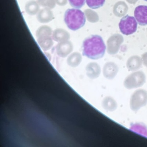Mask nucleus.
Segmentation results:
<instances>
[{
  "label": "nucleus",
  "mask_w": 147,
  "mask_h": 147,
  "mask_svg": "<svg viewBox=\"0 0 147 147\" xmlns=\"http://www.w3.org/2000/svg\"><path fill=\"white\" fill-rule=\"evenodd\" d=\"M56 3L60 6H64L67 4L68 0H55Z\"/></svg>",
  "instance_id": "412c9836"
},
{
  "label": "nucleus",
  "mask_w": 147,
  "mask_h": 147,
  "mask_svg": "<svg viewBox=\"0 0 147 147\" xmlns=\"http://www.w3.org/2000/svg\"><path fill=\"white\" fill-rule=\"evenodd\" d=\"M64 20L69 29L75 31L85 25L86 15L84 12L79 9H68L65 12Z\"/></svg>",
  "instance_id": "f03ea898"
},
{
  "label": "nucleus",
  "mask_w": 147,
  "mask_h": 147,
  "mask_svg": "<svg viewBox=\"0 0 147 147\" xmlns=\"http://www.w3.org/2000/svg\"><path fill=\"white\" fill-rule=\"evenodd\" d=\"M146 80V75L143 72L135 71L125 78L123 85L126 89L129 90L138 88L144 85Z\"/></svg>",
  "instance_id": "7ed1b4c3"
},
{
  "label": "nucleus",
  "mask_w": 147,
  "mask_h": 147,
  "mask_svg": "<svg viewBox=\"0 0 147 147\" xmlns=\"http://www.w3.org/2000/svg\"><path fill=\"white\" fill-rule=\"evenodd\" d=\"M103 108L107 111L113 112L117 108V103L115 99L111 96H107L103 99L102 102Z\"/></svg>",
  "instance_id": "ddd939ff"
},
{
  "label": "nucleus",
  "mask_w": 147,
  "mask_h": 147,
  "mask_svg": "<svg viewBox=\"0 0 147 147\" xmlns=\"http://www.w3.org/2000/svg\"><path fill=\"white\" fill-rule=\"evenodd\" d=\"M69 4L72 7L80 9L85 5L86 0H68Z\"/></svg>",
  "instance_id": "aec40b11"
},
{
  "label": "nucleus",
  "mask_w": 147,
  "mask_h": 147,
  "mask_svg": "<svg viewBox=\"0 0 147 147\" xmlns=\"http://www.w3.org/2000/svg\"><path fill=\"white\" fill-rule=\"evenodd\" d=\"M134 16L138 24L147 25V6L139 5L135 8Z\"/></svg>",
  "instance_id": "423d86ee"
},
{
  "label": "nucleus",
  "mask_w": 147,
  "mask_h": 147,
  "mask_svg": "<svg viewBox=\"0 0 147 147\" xmlns=\"http://www.w3.org/2000/svg\"><path fill=\"white\" fill-rule=\"evenodd\" d=\"M142 62L140 59L137 57H133L129 59L126 63V67L131 71H136L141 68Z\"/></svg>",
  "instance_id": "2eb2a0df"
},
{
  "label": "nucleus",
  "mask_w": 147,
  "mask_h": 147,
  "mask_svg": "<svg viewBox=\"0 0 147 147\" xmlns=\"http://www.w3.org/2000/svg\"><path fill=\"white\" fill-rule=\"evenodd\" d=\"M25 10L29 15L34 16L37 14L39 11V5L36 1H30L26 4Z\"/></svg>",
  "instance_id": "4468645a"
},
{
  "label": "nucleus",
  "mask_w": 147,
  "mask_h": 147,
  "mask_svg": "<svg viewBox=\"0 0 147 147\" xmlns=\"http://www.w3.org/2000/svg\"><path fill=\"white\" fill-rule=\"evenodd\" d=\"M73 44L70 41L61 42L57 45V53L59 56L65 57L73 51Z\"/></svg>",
  "instance_id": "6e6552de"
},
{
  "label": "nucleus",
  "mask_w": 147,
  "mask_h": 147,
  "mask_svg": "<svg viewBox=\"0 0 147 147\" xmlns=\"http://www.w3.org/2000/svg\"><path fill=\"white\" fill-rule=\"evenodd\" d=\"M119 26L122 34L129 36L136 31L138 22L135 18L127 15L121 19Z\"/></svg>",
  "instance_id": "39448f33"
},
{
  "label": "nucleus",
  "mask_w": 147,
  "mask_h": 147,
  "mask_svg": "<svg viewBox=\"0 0 147 147\" xmlns=\"http://www.w3.org/2000/svg\"><path fill=\"white\" fill-rule=\"evenodd\" d=\"M52 38L54 41L61 42L68 41L70 38V34L66 30L62 29H57L53 32Z\"/></svg>",
  "instance_id": "9d476101"
},
{
  "label": "nucleus",
  "mask_w": 147,
  "mask_h": 147,
  "mask_svg": "<svg viewBox=\"0 0 147 147\" xmlns=\"http://www.w3.org/2000/svg\"><path fill=\"white\" fill-rule=\"evenodd\" d=\"M37 38V42L41 49L45 51L51 49L54 45L52 36H44Z\"/></svg>",
  "instance_id": "f8f14e48"
},
{
  "label": "nucleus",
  "mask_w": 147,
  "mask_h": 147,
  "mask_svg": "<svg viewBox=\"0 0 147 147\" xmlns=\"http://www.w3.org/2000/svg\"><path fill=\"white\" fill-rule=\"evenodd\" d=\"M144 1H147V0H144Z\"/></svg>",
  "instance_id": "5701e85b"
},
{
  "label": "nucleus",
  "mask_w": 147,
  "mask_h": 147,
  "mask_svg": "<svg viewBox=\"0 0 147 147\" xmlns=\"http://www.w3.org/2000/svg\"><path fill=\"white\" fill-rule=\"evenodd\" d=\"M53 32L52 29L48 26H40L36 31V36L37 38L44 36H52Z\"/></svg>",
  "instance_id": "f3484780"
},
{
  "label": "nucleus",
  "mask_w": 147,
  "mask_h": 147,
  "mask_svg": "<svg viewBox=\"0 0 147 147\" xmlns=\"http://www.w3.org/2000/svg\"><path fill=\"white\" fill-rule=\"evenodd\" d=\"M147 104V91L144 89L136 90L131 96L130 107L135 112L138 111Z\"/></svg>",
  "instance_id": "20e7f679"
},
{
  "label": "nucleus",
  "mask_w": 147,
  "mask_h": 147,
  "mask_svg": "<svg viewBox=\"0 0 147 147\" xmlns=\"http://www.w3.org/2000/svg\"><path fill=\"white\" fill-rule=\"evenodd\" d=\"M86 73L88 76L91 79H96L101 73L100 66L96 63H91L87 66Z\"/></svg>",
  "instance_id": "9b49d317"
},
{
  "label": "nucleus",
  "mask_w": 147,
  "mask_h": 147,
  "mask_svg": "<svg viewBox=\"0 0 147 147\" xmlns=\"http://www.w3.org/2000/svg\"><path fill=\"white\" fill-rule=\"evenodd\" d=\"M143 63L144 64V66L147 68V56H145L144 57L143 59Z\"/></svg>",
  "instance_id": "4be33fe9"
},
{
  "label": "nucleus",
  "mask_w": 147,
  "mask_h": 147,
  "mask_svg": "<svg viewBox=\"0 0 147 147\" xmlns=\"http://www.w3.org/2000/svg\"><path fill=\"white\" fill-rule=\"evenodd\" d=\"M86 2L91 9H97L104 5L105 0H86Z\"/></svg>",
  "instance_id": "a211bd4d"
},
{
  "label": "nucleus",
  "mask_w": 147,
  "mask_h": 147,
  "mask_svg": "<svg viewBox=\"0 0 147 147\" xmlns=\"http://www.w3.org/2000/svg\"><path fill=\"white\" fill-rule=\"evenodd\" d=\"M54 18L53 12L51 9L44 8L41 9L37 14V19L39 23L47 24L52 20Z\"/></svg>",
  "instance_id": "1a4fd4ad"
},
{
  "label": "nucleus",
  "mask_w": 147,
  "mask_h": 147,
  "mask_svg": "<svg viewBox=\"0 0 147 147\" xmlns=\"http://www.w3.org/2000/svg\"><path fill=\"white\" fill-rule=\"evenodd\" d=\"M106 46L100 36L93 35L84 39L82 44V54L92 60H98L103 57Z\"/></svg>",
  "instance_id": "f257e3e1"
},
{
  "label": "nucleus",
  "mask_w": 147,
  "mask_h": 147,
  "mask_svg": "<svg viewBox=\"0 0 147 147\" xmlns=\"http://www.w3.org/2000/svg\"><path fill=\"white\" fill-rule=\"evenodd\" d=\"M119 70L118 66L116 63L109 62L106 63L103 67V75L108 80H113L117 74Z\"/></svg>",
  "instance_id": "0eeeda50"
},
{
  "label": "nucleus",
  "mask_w": 147,
  "mask_h": 147,
  "mask_svg": "<svg viewBox=\"0 0 147 147\" xmlns=\"http://www.w3.org/2000/svg\"><path fill=\"white\" fill-rule=\"evenodd\" d=\"M81 55L78 52H74L71 54L67 59V63L69 65L72 67L78 66L82 61Z\"/></svg>",
  "instance_id": "dca6fc26"
},
{
  "label": "nucleus",
  "mask_w": 147,
  "mask_h": 147,
  "mask_svg": "<svg viewBox=\"0 0 147 147\" xmlns=\"http://www.w3.org/2000/svg\"><path fill=\"white\" fill-rule=\"evenodd\" d=\"M39 5L44 8L53 9L56 6L55 0H37Z\"/></svg>",
  "instance_id": "6ab92c4d"
}]
</instances>
